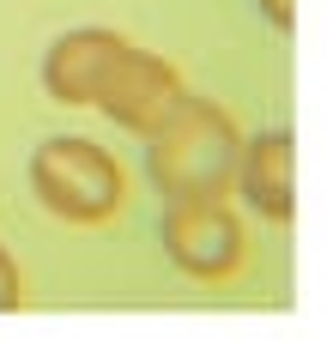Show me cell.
I'll return each mask as SVG.
<instances>
[{
    "instance_id": "1",
    "label": "cell",
    "mask_w": 327,
    "mask_h": 363,
    "mask_svg": "<svg viewBox=\"0 0 327 363\" xmlns=\"http://www.w3.org/2000/svg\"><path fill=\"white\" fill-rule=\"evenodd\" d=\"M236 157H243L236 121L194 91L145 133V176L170 206L176 200H224L236 182Z\"/></svg>"
},
{
    "instance_id": "2",
    "label": "cell",
    "mask_w": 327,
    "mask_h": 363,
    "mask_svg": "<svg viewBox=\"0 0 327 363\" xmlns=\"http://www.w3.org/2000/svg\"><path fill=\"white\" fill-rule=\"evenodd\" d=\"M31 194L67 224H109L128 206V176L97 140L55 133L31 152Z\"/></svg>"
},
{
    "instance_id": "3",
    "label": "cell",
    "mask_w": 327,
    "mask_h": 363,
    "mask_svg": "<svg viewBox=\"0 0 327 363\" xmlns=\"http://www.w3.org/2000/svg\"><path fill=\"white\" fill-rule=\"evenodd\" d=\"M157 242L188 279H231L243 267V224L224 200H176L157 224Z\"/></svg>"
},
{
    "instance_id": "4",
    "label": "cell",
    "mask_w": 327,
    "mask_h": 363,
    "mask_svg": "<svg viewBox=\"0 0 327 363\" xmlns=\"http://www.w3.org/2000/svg\"><path fill=\"white\" fill-rule=\"evenodd\" d=\"M182 97H188L182 73H176L170 61H157V55H145V49H133V43H128V49L109 61V73H104V85H97L92 109H104L116 128H128V133H140V140H145V133L170 116Z\"/></svg>"
},
{
    "instance_id": "5",
    "label": "cell",
    "mask_w": 327,
    "mask_h": 363,
    "mask_svg": "<svg viewBox=\"0 0 327 363\" xmlns=\"http://www.w3.org/2000/svg\"><path fill=\"white\" fill-rule=\"evenodd\" d=\"M121 49H128V43H121L116 30H104V25H79V30H67V37H55L49 55H43V91H49L55 104H67V109H85Z\"/></svg>"
},
{
    "instance_id": "6",
    "label": "cell",
    "mask_w": 327,
    "mask_h": 363,
    "mask_svg": "<svg viewBox=\"0 0 327 363\" xmlns=\"http://www.w3.org/2000/svg\"><path fill=\"white\" fill-rule=\"evenodd\" d=\"M236 188H243L249 212H261L267 224H291V212H297V140L285 128L243 140Z\"/></svg>"
},
{
    "instance_id": "7",
    "label": "cell",
    "mask_w": 327,
    "mask_h": 363,
    "mask_svg": "<svg viewBox=\"0 0 327 363\" xmlns=\"http://www.w3.org/2000/svg\"><path fill=\"white\" fill-rule=\"evenodd\" d=\"M18 303H25V279H18V260L0 248V315L18 309Z\"/></svg>"
},
{
    "instance_id": "8",
    "label": "cell",
    "mask_w": 327,
    "mask_h": 363,
    "mask_svg": "<svg viewBox=\"0 0 327 363\" xmlns=\"http://www.w3.org/2000/svg\"><path fill=\"white\" fill-rule=\"evenodd\" d=\"M255 6L267 13V25H273V30H285V37L297 30V0H255Z\"/></svg>"
}]
</instances>
